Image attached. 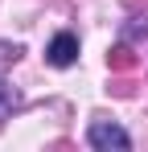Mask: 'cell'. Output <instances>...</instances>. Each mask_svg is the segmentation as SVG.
Instances as JSON below:
<instances>
[{
    "label": "cell",
    "mask_w": 148,
    "mask_h": 152,
    "mask_svg": "<svg viewBox=\"0 0 148 152\" xmlns=\"http://www.w3.org/2000/svg\"><path fill=\"white\" fill-rule=\"evenodd\" d=\"M45 58L53 66H74V58H78V37H74V33H58V37L49 41Z\"/></svg>",
    "instance_id": "7a4b0ae2"
},
{
    "label": "cell",
    "mask_w": 148,
    "mask_h": 152,
    "mask_svg": "<svg viewBox=\"0 0 148 152\" xmlns=\"http://www.w3.org/2000/svg\"><path fill=\"white\" fill-rule=\"evenodd\" d=\"M86 144L99 148V152H111V148H115V152H127V148H132V136H127L119 124H111V119H95L91 132H86Z\"/></svg>",
    "instance_id": "6da1fadb"
},
{
    "label": "cell",
    "mask_w": 148,
    "mask_h": 152,
    "mask_svg": "<svg viewBox=\"0 0 148 152\" xmlns=\"http://www.w3.org/2000/svg\"><path fill=\"white\" fill-rule=\"evenodd\" d=\"M21 58V45H4L0 41V62H17Z\"/></svg>",
    "instance_id": "5b68a950"
},
{
    "label": "cell",
    "mask_w": 148,
    "mask_h": 152,
    "mask_svg": "<svg viewBox=\"0 0 148 152\" xmlns=\"http://www.w3.org/2000/svg\"><path fill=\"white\" fill-rule=\"evenodd\" d=\"M12 107H17V91L0 78V119H4V115H12Z\"/></svg>",
    "instance_id": "3957f363"
},
{
    "label": "cell",
    "mask_w": 148,
    "mask_h": 152,
    "mask_svg": "<svg viewBox=\"0 0 148 152\" xmlns=\"http://www.w3.org/2000/svg\"><path fill=\"white\" fill-rule=\"evenodd\" d=\"M107 62H111L115 70H127V66H132V50H127V45H115V50L107 53Z\"/></svg>",
    "instance_id": "277c9868"
}]
</instances>
